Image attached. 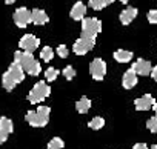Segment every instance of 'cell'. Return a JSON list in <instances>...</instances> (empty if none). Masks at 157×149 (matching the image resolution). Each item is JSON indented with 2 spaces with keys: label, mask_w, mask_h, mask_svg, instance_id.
<instances>
[{
  "label": "cell",
  "mask_w": 157,
  "mask_h": 149,
  "mask_svg": "<svg viewBox=\"0 0 157 149\" xmlns=\"http://www.w3.org/2000/svg\"><path fill=\"white\" fill-rule=\"evenodd\" d=\"M14 61L19 63V65L23 68V71H25L26 74H29V76H34V77H36V76H39L40 71H42V66H40V63L34 58L33 52L16 51V54H14Z\"/></svg>",
  "instance_id": "obj_1"
},
{
  "label": "cell",
  "mask_w": 157,
  "mask_h": 149,
  "mask_svg": "<svg viewBox=\"0 0 157 149\" xmlns=\"http://www.w3.org/2000/svg\"><path fill=\"white\" fill-rule=\"evenodd\" d=\"M23 79H25V71H23V68H22L19 63L14 61V63L8 68V71L3 74L2 85H3V88H5L6 91H13V89L16 88V85H19V83L23 82Z\"/></svg>",
  "instance_id": "obj_2"
},
{
  "label": "cell",
  "mask_w": 157,
  "mask_h": 149,
  "mask_svg": "<svg viewBox=\"0 0 157 149\" xmlns=\"http://www.w3.org/2000/svg\"><path fill=\"white\" fill-rule=\"evenodd\" d=\"M49 112H51V109L48 106H39L37 111L26 112L25 120L34 128H43L49 121Z\"/></svg>",
  "instance_id": "obj_3"
},
{
  "label": "cell",
  "mask_w": 157,
  "mask_h": 149,
  "mask_svg": "<svg viewBox=\"0 0 157 149\" xmlns=\"http://www.w3.org/2000/svg\"><path fill=\"white\" fill-rule=\"evenodd\" d=\"M49 94H51V88L46 85V82H39V83H36L34 88L29 91L28 100H29V103H40V102H43Z\"/></svg>",
  "instance_id": "obj_4"
},
{
  "label": "cell",
  "mask_w": 157,
  "mask_h": 149,
  "mask_svg": "<svg viewBox=\"0 0 157 149\" xmlns=\"http://www.w3.org/2000/svg\"><path fill=\"white\" fill-rule=\"evenodd\" d=\"M94 43H96V37H90V35L82 34L80 39L75 40V43H74V46H72V51H74V54H77V55H85V54H88V52L93 49Z\"/></svg>",
  "instance_id": "obj_5"
},
{
  "label": "cell",
  "mask_w": 157,
  "mask_h": 149,
  "mask_svg": "<svg viewBox=\"0 0 157 149\" xmlns=\"http://www.w3.org/2000/svg\"><path fill=\"white\" fill-rule=\"evenodd\" d=\"M100 31H102V22L99 19L85 17L82 20V34L90 35V37H96Z\"/></svg>",
  "instance_id": "obj_6"
},
{
  "label": "cell",
  "mask_w": 157,
  "mask_h": 149,
  "mask_svg": "<svg viewBox=\"0 0 157 149\" xmlns=\"http://www.w3.org/2000/svg\"><path fill=\"white\" fill-rule=\"evenodd\" d=\"M90 74H91V77L97 82L103 80L105 74H106V63L102 58H94L90 63Z\"/></svg>",
  "instance_id": "obj_7"
},
{
  "label": "cell",
  "mask_w": 157,
  "mask_h": 149,
  "mask_svg": "<svg viewBox=\"0 0 157 149\" xmlns=\"http://www.w3.org/2000/svg\"><path fill=\"white\" fill-rule=\"evenodd\" d=\"M13 19H14V23H16L19 28H26V26L31 23V11H29L28 8H25V6L17 8V9L14 11Z\"/></svg>",
  "instance_id": "obj_8"
},
{
  "label": "cell",
  "mask_w": 157,
  "mask_h": 149,
  "mask_svg": "<svg viewBox=\"0 0 157 149\" xmlns=\"http://www.w3.org/2000/svg\"><path fill=\"white\" fill-rule=\"evenodd\" d=\"M39 45H40V40H39L34 34H25V35L20 39V42H19L20 49H23V51H26V52H33L34 49L39 48Z\"/></svg>",
  "instance_id": "obj_9"
},
{
  "label": "cell",
  "mask_w": 157,
  "mask_h": 149,
  "mask_svg": "<svg viewBox=\"0 0 157 149\" xmlns=\"http://www.w3.org/2000/svg\"><path fill=\"white\" fill-rule=\"evenodd\" d=\"M154 103H155L154 97H152L151 94H145V95H142V97L136 99L134 106H136V109H137V111H148V109H151V108H152V105H154Z\"/></svg>",
  "instance_id": "obj_10"
},
{
  "label": "cell",
  "mask_w": 157,
  "mask_h": 149,
  "mask_svg": "<svg viewBox=\"0 0 157 149\" xmlns=\"http://www.w3.org/2000/svg\"><path fill=\"white\" fill-rule=\"evenodd\" d=\"M132 69L136 71L137 76H151V71H152V66L148 60H143V58H139L136 63H132Z\"/></svg>",
  "instance_id": "obj_11"
},
{
  "label": "cell",
  "mask_w": 157,
  "mask_h": 149,
  "mask_svg": "<svg viewBox=\"0 0 157 149\" xmlns=\"http://www.w3.org/2000/svg\"><path fill=\"white\" fill-rule=\"evenodd\" d=\"M48 22H49V17H48V14L43 9L36 8V9L31 11V23H34V25H46Z\"/></svg>",
  "instance_id": "obj_12"
},
{
  "label": "cell",
  "mask_w": 157,
  "mask_h": 149,
  "mask_svg": "<svg viewBox=\"0 0 157 149\" xmlns=\"http://www.w3.org/2000/svg\"><path fill=\"white\" fill-rule=\"evenodd\" d=\"M122 85L125 89H131L137 85V74L132 68H129L125 74H123V80H122Z\"/></svg>",
  "instance_id": "obj_13"
},
{
  "label": "cell",
  "mask_w": 157,
  "mask_h": 149,
  "mask_svg": "<svg viewBox=\"0 0 157 149\" xmlns=\"http://www.w3.org/2000/svg\"><path fill=\"white\" fill-rule=\"evenodd\" d=\"M69 16H71V19H74V20H83L85 16H86V6H85L82 2H75L74 6L71 8Z\"/></svg>",
  "instance_id": "obj_14"
},
{
  "label": "cell",
  "mask_w": 157,
  "mask_h": 149,
  "mask_svg": "<svg viewBox=\"0 0 157 149\" xmlns=\"http://www.w3.org/2000/svg\"><path fill=\"white\" fill-rule=\"evenodd\" d=\"M137 8H132V6H128V8H125L122 13H120V22L123 23V25H128V23H131L136 17H137Z\"/></svg>",
  "instance_id": "obj_15"
},
{
  "label": "cell",
  "mask_w": 157,
  "mask_h": 149,
  "mask_svg": "<svg viewBox=\"0 0 157 149\" xmlns=\"http://www.w3.org/2000/svg\"><path fill=\"white\" fill-rule=\"evenodd\" d=\"M113 57L119 61V63H128L129 60H132V52L131 51H126V49H117Z\"/></svg>",
  "instance_id": "obj_16"
},
{
  "label": "cell",
  "mask_w": 157,
  "mask_h": 149,
  "mask_svg": "<svg viewBox=\"0 0 157 149\" xmlns=\"http://www.w3.org/2000/svg\"><path fill=\"white\" fill-rule=\"evenodd\" d=\"M75 109H77V112H80V114H86L91 109V100L88 97H82L75 103Z\"/></svg>",
  "instance_id": "obj_17"
},
{
  "label": "cell",
  "mask_w": 157,
  "mask_h": 149,
  "mask_svg": "<svg viewBox=\"0 0 157 149\" xmlns=\"http://www.w3.org/2000/svg\"><path fill=\"white\" fill-rule=\"evenodd\" d=\"M113 2H116V0H90V8H93L94 11H100V9H103L105 6H108V5H111Z\"/></svg>",
  "instance_id": "obj_18"
},
{
  "label": "cell",
  "mask_w": 157,
  "mask_h": 149,
  "mask_svg": "<svg viewBox=\"0 0 157 149\" xmlns=\"http://www.w3.org/2000/svg\"><path fill=\"white\" fill-rule=\"evenodd\" d=\"M0 129L5 131L6 134H11L14 131V126H13V121L8 118V117H0Z\"/></svg>",
  "instance_id": "obj_19"
},
{
  "label": "cell",
  "mask_w": 157,
  "mask_h": 149,
  "mask_svg": "<svg viewBox=\"0 0 157 149\" xmlns=\"http://www.w3.org/2000/svg\"><path fill=\"white\" fill-rule=\"evenodd\" d=\"M88 126H90L91 129H94V131H99V129H102V128L105 126V120H103L102 117H94V118L88 123Z\"/></svg>",
  "instance_id": "obj_20"
},
{
  "label": "cell",
  "mask_w": 157,
  "mask_h": 149,
  "mask_svg": "<svg viewBox=\"0 0 157 149\" xmlns=\"http://www.w3.org/2000/svg\"><path fill=\"white\" fill-rule=\"evenodd\" d=\"M40 57H42V60H45V61H51L52 57H54V51H52V48L45 46V48L40 51Z\"/></svg>",
  "instance_id": "obj_21"
},
{
  "label": "cell",
  "mask_w": 157,
  "mask_h": 149,
  "mask_svg": "<svg viewBox=\"0 0 157 149\" xmlns=\"http://www.w3.org/2000/svg\"><path fill=\"white\" fill-rule=\"evenodd\" d=\"M63 146H65V141H63L62 138L56 137V138H52V140L48 143L46 149H63Z\"/></svg>",
  "instance_id": "obj_22"
},
{
  "label": "cell",
  "mask_w": 157,
  "mask_h": 149,
  "mask_svg": "<svg viewBox=\"0 0 157 149\" xmlns=\"http://www.w3.org/2000/svg\"><path fill=\"white\" fill-rule=\"evenodd\" d=\"M45 76H46V80H48V82H54V80L57 79V76H59V69H56V68H48L46 72H45Z\"/></svg>",
  "instance_id": "obj_23"
},
{
  "label": "cell",
  "mask_w": 157,
  "mask_h": 149,
  "mask_svg": "<svg viewBox=\"0 0 157 149\" xmlns=\"http://www.w3.org/2000/svg\"><path fill=\"white\" fill-rule=\"evenodd\" d=\"M63 76H65V79L66 80H72L74 79V76H75V69L72 68V66H66L65 69H63Z\"/></svg>",
  "instance_id": "obj_24"
},
{
  "label": "cell",
  "mask_w": 157,
  "mask_h": 149,
  "mask_svg": "<svg viewBox=\"0 0 157 149\" xmlns=\"http://www.w3.org/2000/svg\"><path fill=\"white\" fill-rule=\"evenodd\" d=\"M146 128H148L151 132H157V115H155V117H151V118L146 121Z\"/></svg>",
  "instance_id": "obj_25"
},
{
  "label": "cell",
  "mask_w": 157,
  "mask_h": 149,
  "mask_svg": "<svg viewBox=\"0 0 157 149\" xmlns=\"http://www.w3.org/2000/svg\"><path fill=\"white\" fill-rule=\"evenodd\" d=\"M57 54H59V57H62V58H66L68 57V48L65 46V45H60L59 48H57Z\"/></svg>",
  "instance_id": "obj_26"
},
{
  "label": "cell",
  "mask_w": 157,
  "mask_h": 149,
  "mask_svg": "<svg viewBox=\"0 0 157 149\" xmlns=\"http://www.w3.org/2000/svg\"><path fill=\"white\" fill-rule=\"evenodd\" d=\"M148 22L149 23H157V11L155 9H151L148 13Z\"/></svg>",
  "instance_id": "obj_27"
},
{
  "label": "cell",
  "mask_w": 157,
  "mask_h": 149,
  "mask_svg": "<svg viewBox=\"0 0 157 149\" xmlns=\"http://www.w3.org/2000/svg\"><path fill=\"white\" fill-rule=\"evenodd\" d=\"M8 135H10V134H6L5 131H2V129H0V144H2V143H5V141L8 140Z\"/></svg>",
  "instance_id": "obj_28"
},
{
  "label": "cell",
  "mask_w": 157,
  "mask_h": 149,
  "mask_svg": "<svg viewBox=\"0 0 157 149\" xmlns=\"http://www.w3.org/2000/svg\"><path fill=\"white\" fill-rule=\"evenodd\" d=\"M132 149H149V147H148V146H146L145 143H136Z\"/></svg>",
  "instance_id": "obj_29"
},
{
  "label": "cell",
  "mask_w": 157,
  "mask_h": 149,
  "mask_svg": "<svg viewBox=\"0 0 157 149\" xmlns=\"http://www.w3.org/2000/svg\"><path fill=\"white\" fill-rule=\"evenodd\" d=\"M151 77L157 82V66H155V68H152V71H151Z\"/></svg>",
  "instance_id": "obj_30"
},
{
  "label": "cell",
  "mask_w": 157,
  "mask_h": 149,
  "mask_svg": "<svg viewBox=\"0 0 157 149\" xmlns=\"http://www.w3.org/2000/svg\"><path fill=\"white\" fill-rule=\"evenodd\" d=\"M152 109H154V112H155V115H157V103L152 105Z\"/></svg>",
  "instance_id": "obj_31"
},
{
  "label": "cell",
  "mask_w": 157,
  "mask_h": 149,
  "mask_svg": "<svg viewBox=\"0 0 157 149\" xmlns=\"http://www.w3.org/2000/svg\"><path fill=\"white\" fill-rule=\"evenodd\" d=\"M16 0H5V3H8V5H11V3H14Z\"/></svg>",
  "instance_id": "obj_32"
},
{
  "label": "cell",
  "mask_w": 157,
  "mask_h": 149,
  "mask_svg": "<svg viewBox=\"0 0 157 149\" xmlns=\"http://www.w3.org/2000/svg\"><path fill=\"white\" fill-rule=\"evenodd\" d=\"M128 2H129V0H120V3H123V5H126Z\"/></svg>",
  "instance_id": "obj_33"
},
{
  "label": "cell",
  "mask_w": 157,
  "mask_h": 149,
  "mask_svg": "<svg viewBox=\"0 0 157 149\" xmlns=\"http://www.w3.org/2000/svg\"><path fill=\"white\" fill-rule=\"evenodd\" d=\"M149 149H157V144H154V146H151Z\"/></svg>",
  "instance_id": "obj_34"
}]
</instances>
